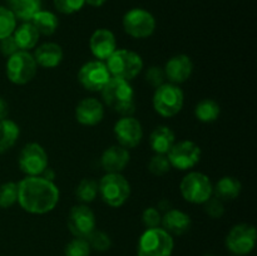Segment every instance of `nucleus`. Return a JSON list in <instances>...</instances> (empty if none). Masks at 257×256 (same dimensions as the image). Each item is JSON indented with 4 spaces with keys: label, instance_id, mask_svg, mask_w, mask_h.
<instances>
[{
    "label": "nucleus",
    "instance_id": "nucleus-1",
    "mask_svg": "<svg viewBox=\"0 0 257 256\" xmlns=\"http://www.w3.org/2000/svg\"><path fill=\"white\" fill-rule=\"evenodd\" d=\"M59 188L42 176H27L18 182V203L24 211L44 215L59 202Z\"/></svg>",
    "mask_w": 257,
    "mask_h": 256
},
{
    "label": "nucleus",
    "instance_id": "nucleus-2",
    "mask_svg": "<svg viewBox=\"0 0 257 256\" xmlns=\"http://www.w3.org/2000/svg\"><path fill=\"white\" fill-rule=\"evenodd\" d=\"M100 93L104 104L122 117L136 112L135 89L128 80L112 77Z\"/></svg>",
    "mask_w": 257,
    "mask_h": 256
},
{
    "label": "nucleus",
    "instance_id": "nucleus-3",
    "mask_svg": "<svg viewBox=\"0 0 257 256\" xmlns=\"http://www.w3.org/2000/svg\"><path fill=\"white\" fill-rule=\"evenodd\" d=\"M175 247L172 235L162 227L147 228L137 245L138 256H171Z\"/></svg>",
    "mask_w": 257,
    "mask_h": 256
},
{
    "label": "nucleus",
    "instance_id": "nucleus-4",
    "mask_svg": "<svg viewBox=\"0 0 257 256\" xmlns=\"http://www.w3.org/2000/svg\"><path fill=\"white\" fill-rule=\"evenodd\" d=\"M98 193L110 207H120L131 196V185L122 173H107L98 183Z\"/></svg>",
    "mask_w": 257,
    "mask_h": 256
},
{
    "label": "nucleus",
    "instance_id": "nucleus-5",
    "mask_svg": "<svg viewBox=\"0 0 257 256\" xmlns=\"http://www.w3.org/2000/svg\"><path fill=\"white\" fill-rule=\"evenodd\" d=\"M152 103L153 108L160 115L165 118L175 117L183 108L185 94L177 84L163 83L156 88Z\"/></svg>",
    "mask_w": 257,
    "mask_h": 256
},
{
    "label": "nucleus",
    "instance_id": "nucleus-6",
    "mask_svg": "<svg viewBox=\"0 0 257 256\" xmlns=\"http://www.w3.org/2000/svg\"><path fill=\"white\" fill-rule=\"evenodd\" d=\"M108 70L112 77L132 80L143 69V60L138 53L128 49H117L107 59Z\"/></svg>",
    "mask_w": 257,
    "mask_h": 256
},
{
    "label": "nucleus",
    "instance_id": "nucleus-7",
    "mask_svg": "<svg viewBox=\"0 0 257 256\" xmlns=\"http://www.w3.org/2000/svg\"><path fill=\"white\" fill-rule=\"evenodd\" d=\"M182 197L187 202L203 205L213 195V185L210 177L202 172H190L182 178L180 183Z\"/></svg>",
    "mask_w": 257,
    "mask_h": 256
},
{
    "label": "nucleus",
    "instance_id": "nucleus-8",
    "mask_svg": "<svg viewBox=\"0 0 257 256\" xmlns=\"http://www.w3.org/2000/svg\"><path fill=\"white\" fill-rule=\"evenodd\" d=\"M7 77L12 83L23 85L34 79L37 75L38 64L33 54L27 50H18L17 53L8 58Z\"/></svg>",
    "mask_w": 257,
    "mask_h": 256
},
{
    "label": "nucleus",
    "instance_id": "nucleus-9",
    "mask_svg": "<svg viewBox=\"0 0 257 256\" xmlns=\"http://www.w3.org/2000/svg\"><path fill=\"white\" fill-rule=\"evenodd\" d=\"M122 24L124 32L136 39L150 38L156 30L155 17L150 12L140 8L125 13Z\"/></svg>",
    "mask_w": 257,
    "mask_h": 256
},
{
    "label": "nucleus",
    "instance_id": "nucleus-10",
    "mask_svg": "<svg viewBox=\"0 0 257 256\" xmlns=\"http://www.w3.org/2000/svg\"><path fill=\"white\" fill-rule=\"evenodd\" d=\"M200 146L193 141H180L172 146L167 153V158L171 163V167L177 168L180 171H187L195 167L201 160Z\"/></svg>",
    "mask_w": 257,
    "mask_h": 256
},
{
    "label": "nucleus",
    "instance_id": "nucleus-11",
    "mask_svg": "<svg viewBox=\"0 0 257 256\" xmlns=\"http://www.w3.org/2000/svg\"><path fill=\"white\" fill-rule=\"evenodd\" d=\"M256 228L250 223H238L226 236V247L236 256L250 253L256 245Z\"/></svg>",
    "mask_w": 257,
    "mask_h": 256
},
{
    "label": "nucleus",
    "instance_id": "nucleus-12",
    "mask_svg": "<svg viewBox=\"0 0 257 256\" xmlns=\"http://www.w3.org/2000/svg\"><path fill=\"white\" fill-rule=\"evenodd\" d=\"M112 78L107 65L102 60H90L83 64L78 72V80L90 92H100Z\"/></svg>",
    "mask_w": 257,
    "mask_h": 256
},
{
    "label": "nucleus",
    "instance_id": "nucleus-13",
    "mask_svg": "<svg viewBox=\"0 0 257 256\" xmlns=\"http://www.w3.org/2000/svg\"><path fill=\"white\" fill-rule=\"evenodd\" d=\"M48 167V155L39 143H28L19 153V168L27 176H42Z\"/></svg>",
    "mask_w": 257,
    "mask_h": 256
},
{
    "label": "nucleus",
    "instance_id": "nucleus-14",
    "mask_svg": "<svg viewBox=\"0 0 257 256\" xmlns=\"http://www.w3.org/2000/svg\"><path fill=\"white\" fill-rule=\"evenodd\" d=\"M67 225L74 237L87 238L95 230V216L84 203L77 205L70 210Z\"/></svg>",
    "mask_w": 257,
    "mask_h": 256
},
{
    "label": "nucleus",
    "instance_id": "nucleus-15",
    "mask_svg": "<svg viewBox=\"0 0 257 256\" xmlns=\"http://www.w3.org/2000/svg\"><path fill=\"white\" fill-rule=\"evenodd\" d=\"M114 135L119 146L124 148H135L143 138V128L140 120L133 115H124L114 124Z\"/></svg>",
    "mask_w": 257,
    "mask_h": 256
},
{
    "label": "nucleus",
    "instance_id": "nucleus-16",
    "mask_svg": "<svg viewBox=\"0 0 257 256\" xmlns=\"http://www.w3.org/2000/svg\"><path fill=\"white\" fill-rule=\"evenodd\" d=\"M193 72V63L186 54H177L170 58L165 65L166 78L172 84H181L187 82Z\"/></svg>",
    "mask_w": 257,
    "mask_h": 256
},
{
    "label": "nucleus",
    "instance_id": "nucleus-17",
    "mask_svg": "<svg viewBox=\"0 0 257 256\" xmlns=\"http://www.w3.org/2000/svg\"><path fill=\"white\" fill-rule=\"evenodd\" d=\"M104 117V107L97 98H84L75 107V119L83 125H97Z\"/></svg>",
    "mask_w": 257,
    "mask_h": 256
},
{
    "label": "nucleus",
    "instance_id": "nucleus-18",
    "mask_svg": "<svg viewBox=\"0 0 257 256\" xmlns=\"http://www.w3.org/2000/svg\"><path fill=\"white\" fill-rule=\"evenodd\" d=\"M89 48L97 60H107L117 50L114 34L108 29H97L90 37Z\"/></svg>",
    "mask_w": 257,
    "mask_h": 256
},
{
    "label": "nucleus",
    "instance_id": "nucleus-19",
    "mask_svg": "<svg viewBox=\"0 0 257 256\" xmlns=\"http://www.w3.org/2000/svg\"><path fill=\"white\" fill-rule=\"evenodd\" d=\"M130 158L131 155L127 148L114 145L103 152L100 165L107 173H120L130 163Z\"/></svg>",
    "mask_w": 257,
    "mask_h": 256
},
{
    "label": "nucleus",
    "instance_id": "nucleus-20",
    "mask_svg": "<svg viewBox=\"0 0 257 256\" xmlns=\"http://www.w3.org/2000/svg\"><path fill=\"white\" fill-rule=\"evenodd\" d=\"M161 225L163 230L167 231L170 235L181 236L190 230L192 221L187 213L172 207L162 216Z\"/></svg>",
    "mask_w": 257,
    "mask_h": 256
},
{
    "label": "nucleus",
    "instance_id": "nucleus-21",
    "mask_svg": "<svg viewBox=\"0 0 257 256\" xmlns=\"http://www.w3.org/2000/svg\"><path fill=\"white\" fill-rule=\"evenodd\" d=\"M35 62L42 68H55L62 63L63 49L57 43H44L35 49L34 54Z\"/></svg>",
    "mask_w": 257,
    "mask_h": 256
},
{
    "label": "nucleus",
    "instance_id": "nucleus-22",
    "mask_svg": "<svg viewBox=\"0 0 257 256\" xmlns=\"http://www.w3.org/2000/svg\"><path fill=\"white\" fill-rule=\"evenodd\" d=\"M176 143L175 132L167 125H158L150 136V146L155 153L167 155Z\"/></svg>",
    "mask_w": 257,
    "mask_h": 256
},
{
    "label": "nucleus",
    "instance_id": "nucleus-23",
    "mask_svg": "<svg viewBox=\"0 0 257 256\" xmlns=\"http://www.w3.org/2000/svg\"><path fill=\"white\" fill-rule=\"evenodd\" d=\"M242 190L240 180L233 176H225L220 178L213 186V196L220 198L221 201H232L238 197Z\"/></svg>",
    "mask_w": 257,
    "mask_h": 256
},
{
    "label": "nucleus",
    "instance_id": "nucleus-24",
    "mask_svg": "<svg viewBox=\"0 0 257 256\" xmlns=\"http://www.w3.org/2000/svg\"><path fill=\"white\" fill-rule=\"evenodd\" d=\"M8 8L17 19L27 23L42 10V0H8Z\"/></svg>",
    "mask_w": 257,
    "mask_h": 256
},
{
    "label": "nucleus",
    "instance_id": "nucleus-25",
    "mask_svg": "<svg viewBox=\"0 0 257 256\" xmlns=\"http://www.w3.org/2000/svg\"><path fill=\"white\" fill-rule=\"evenodd\" d=\"M39 35L37 28L30 22L23 23L20 27L15 28L14 33H13V37H14L19 50H27V52L35 48L38 40H39Z\"/></svg>",
    "mask_w": 257,
    "mask_h": 256
},
{
    "label": "nucleus",
    "instance_id": "nucleus-26",
    "mask_svg": "<svg viewBox=\"0 0 257 256\" xmlns=\"http://www.w3.org/2000/svg\"><path fill=\"white\" fill-rule=\"evenodd\" d=\"M20 136V128L14 120L5 119L0 120V155L9 151L17 143Z\"/></svg>",
    "mask_w": 257,
    "mask_h": 256
},
{
    "label": "nucleus",
    "instance_id": "nucleus-27",
    "mask_svg": "<svg viewBox=\"0 0 257 256\" xmlns=\"http://www.w3.org/2000/svg\"><path fill=\"white\" fill-rule=\"evenodd\" d=\"M30 23L37 28L39 34L45 35V37L54 34L58 29V25H59L57 15L53 14L52 12H47V10L38 12L30 20Z\"/></svg>",
    "mask_w": 257,
    "mask_h": 256
},
{
    "label": "nucleus",
    "instance_id": "nucleus-28",
    "mask_svg": "<svg viewBox=\"0 0 257 256\" xmlns=\"http://www.w3.org/2000/svg\"><path fill=\"white\" fill-rule=\"evenodd\" d=\"M220 104L216 100L210 99V98L200 100L195 108V117L203 123H212L217 120V118L220 117Z\"/></svg>",
    "mask_w": 257,
    "mask_h": 256
},
{
    "label": "nucleus",
    "instance_id": "nucleus-29",
    "mask_svg": "<svg viewBox=\"0 0 257 256\" xmlns=\"http://www.w3.org/2000/svg\"><path fill=\"white\" fill-rule=\"evenodd\" d=\"M98 195V182L93 178H83L75 188V196L82 203H89L94 201Z\"/></svg>",
    "mask_w": 257,
    "mask_h": 256
},
{
    "label": "nucleus",
    "instance_id": "nucleus-30",
    "mask_svg": "<svg viewBox=\"0 0 257 256\" xmlns=\"http://www.w3.org/2000/svg\"><path fill=\"white\" fill-rule=\"evenodd\" d=\"M17 28V18L8 7L0 5V39L13 35Z\"/></svg>",
    "mask_w": 257,
    "mask_h": 256
},
{
    "label": "nucleus",
    "instance_id": "nucleus-31",
    "mask_svg": "<svg viewBox=\"0 0 257 256\" xmlns=\"http://www.w3.org/2000/svg\"><path fill=\"white\" fill-rule=\"evenodd\" d=\"M18 202V183L5 182L0 185V208H9Z\"/></svg>",
    "mask_w": 257,
    "mask_h": 256
},
{
    "label": "nucleus",
    "instance_id": "nucleus-32",
    "mask_svg": "<svg viewBox=\"0 0 257 256\" xmlns=\"http://www.w3.org/2000/svg\"><path fill=\"white\" fill-rule=\"evenodd\" d=\"M171 163L168 161L167 155L155 153L148 162V171L155 176H165L170 172Z\"/></svg>",
    "mask_w": 257,
    "mask_h": 256
},
{
    "label": "nucleus",
    "instance_id": "nucleus-33",
    "mask_svg": "<svg viewBox=\"0 0 257 256\" xmlns=\"http://www.w3.org/2000/svg\"><path fill=\"white\" fill-rule=\"evenodd\" d=\"M89 242L87 238L75 237L65 246L64 255L65 256H89L90 255Z\"/></svg>",
    "mask_w": 257,
    "mask_h": 256
},
{
    "label": "nucleus",
    "instance_id": "nucleus-34",
    "mask_svg": "<svg viewBox=\"0 0 257 256\" xmlns=\"http://www.w3.org/2000/svg\"><path fill=\"white\" fill-rule=\"evenodd\" d=\"M88 242H89L90 248H94V250L100 251H107L109 250L110 245H112V240H110L109 235H107L105 232L99 230H94L89 236L87 237Z\"/></svg>",
    "mask_w": 257,
    "mask_h": 256
},
{
    "label": "nucleus",
    "instance_id": "nucleus-35",
    "mask_svg": "<svg viewBox=\"0 0 257 256\" xmlns=\"http://www.w3.org/2000/svg\"><path fill=\"white\" fill-rule=\"evenodd\" d=\"M145 79L151 87L158 88L160 85H162L165 83V69L162 67H160V65H152V67H150L146 70Z\"/></svg>",
    "mask_w": 257,
    "mask_h": 256
},
{
    "label": "nucleus",
    "instance_id": "nucleus-36",
    "mask_svg": "<svg viewBox=\"0 0 257 256\" xmlns=\"http://www.w3.org/2000/svg\"><path fill=\"white\" fill-rule=\"evenodd\" d=\"M203 210L205 212L210 216L211 218H221L225 213V206H223V201L220 198L211 196L205 203H203Z\"/></svg>",
    "mask_w": 257,
    "mask_h": 256
},
{
    "label": "nucleus",
    "instance_id": "nucleus-37",
    "mask_svg": "<svg viewBox=\"0 0 257 256\" xmlns=\"http://www.w3.org/2000/svg\"><path fill=\"white\" fill-rule=\"evenodd\" d=\"M85 0H54V7L62 14H73L84 7Z\"/></svg>",
    "mask_w": 257,
    "mask_h": 256
},
{
    "label": "nucleus",
    "instance_id": "nucleus-38",
    "mask_svg": "<svg viewBox=\"0 0 257 256\" xmlns=\"http://www.w3.org/2000/svg\"><path fill=\"white\" fill-rule=\"evenodd\" d=\"M162 216L161 212L157 210V207H147L142 213V222L145 227L155 228L160 227Z\"/></svg>",
    "mask_w": 257,
    "mask_h": 256
},
{
    "label": "nucleus",
    "instance_id": "nucleus-39",
    "mask_svg": "<svg viewBox=\"0 0 257 256\" xmlns=\"http://www.w3.org/2000/svg\"><path fill=\"white\" fill-rule=\"evenodd\" d=\"M18 50H19V48H18L13 35H9V37L4 38V39H0V53H2L4 57H12V55L14 54V53H17Z\"/></svg>",
    "mask_w": 257,
    "mask_h": 256
},
{
    "label": "nucleus",
    "instance_id": "nucleus-40",
    "mask_svg": "<svg viewBox=\"0 0 257 256\" xmlns=\"http://www.w3.org/2000/svg\"><path fill=\"white\" fill-rule=\"evenodd\" d=\"M9 114V108H8V103L5 102L4 98L0 97V120L5 119Z\"/></svg>",
    "mask_w": 257,
    "mask_h": 256
},
{
    "label": "nucleus",
    "instance_id": "nucleus-41",
    "mask_svg": "<svg viewBox=\"0 0 257 256\" xmlns=\"http://www.w3.org/2000/svg\"><path fill=\"white\" fill-rule=\"evenodd\" d=\"M172 208V205H171V201L167 200V198H163V200H161L160 202H158V206H157V210L160 211H163V212H167L168 210H171Z\"/></svg>",
    "mask_w": 257,
    "mask_h": 256
},
{
    "label": "nucleus",
    "instance_id": "nucleus-42",
    "mask_svg": "<svg viewBox=\"0 0 257 256\" xmlns=\"http://www.w3.org/2000/svg\"><path fill=\"white\" fill-rule=\"evenodd\" d=\"M42 175H43L42 177L47 178V180H49V181H54V178H55V172L52 170V168H49V167L45 168L44 172H43Z\"/></svg>",
    "mask_w": 257,
    "mask_h": 256
},
{
    "label": "nucleus",
    "instance_id": "nucleus-43",
    "mask_svg": "<svg viewBox=\"0 0 257 256\" xmlns=\"http://www.w3.org/2000/svg\"><path fill=\"white\" fill-rule=\"evenodd\" d=\"M104 3H105V0H85V4L90 5V7H94V8L102 7Z\"/></svg>",
    "mask_w": 257,
    "mask_h": 256
},
{
    "label": "nucleus",
    "instance_id": "nucleus-44",
    "mask_svg": "<svg viewBox=\"0 0 257 256\" xmlns=\"http://www.w3.org/2000/svg\"><path fill=\"white\" fill-rule=\"evenodd\" d=\"M205 256H213V255H210V253H208V255H205Z\"/></svg>",
    "mask_w": 257,
    "mask_h": 256
}]
</instances>
